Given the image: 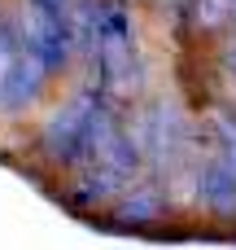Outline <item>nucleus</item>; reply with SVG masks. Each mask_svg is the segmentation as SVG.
Here are the masks:
<instances>
[{"label":"nucleus","mask_w":236,"mask_h":250,"mask_svg":"<svg viewBox=\"0 0 236 250\" xmlns=\"http://www.w3.org/2000/svg\"><path fill=\"white\" fill-rule=\"evenodd\" d=\"M140 176V145L136 136H127L123 127L92 154L79 163V180H74V202L79 207H101L114 202L118 193H127Z\"/></svg>","instance_id":"3"},{"label":"nucleus","mask_w":236,"mask_h":250,"mask_svg":"<svg viewBox=\"0 0 236 250\" xmlns=\"http://www.w3.org/2000/svg\"><path fill=\"white\" fill-rule=\"evenodd\" d=\"M114 101L101 92V88H83L74 92L66 105H57L44 127H39V149L53 167H79L83 158H92L114 132H118V119L109 110Z\"/></svg>","instance_id":"2"},{"label":"nucleus","mask_w":236,"mask_h":250,"mask_svg":"<svg viewBox=\"0 0 236 250\" xmlns=\"http://www.w3.org/2000/svg\"><path fill=\"white\" fill-rule=\"evenodd\" d=\"M48 66L35 57V48L22 40L18 18H0V114L31 110L48 88Z\"/></svg>","instance_id":"4"},{"label":"nucleus","mask_w":236,"mask_h":250,"mask_svg":"<svg viewBox=\"0 0 236 250\" xmlns=\"http://www.w3.org/2000/svg\"><path fill=\"white\" fill-rule=\"evenodd\" d=\"M136 145H140V163L149 167V171H175L180 167V158L188 154V119L171 105V101H162V105H153L149 114H145V123H140V136H136Z\"/></svg>","instance_id":"6"},{"label":"nucleus","mask_w":236,"mask_h":250,"mask_svg":"<svg viewBox=\"0 0 236 250\" xmlns=\"http://www.w3.org/2000/svg\"><path fill=\"white\" fill-rule=\"evenodd\" d=\"M39 4H53V9H70V0H39Z\"/></svg>","instance_id":"9"},{"label":"nucleus","mask_w":236,"mask_h":250,"mask_svg":"<svg viewBox=\"0 0 236 250\" xmlns=\"http://www.w3.org/2000/svg\"><path fill=\"white\" fill-rule=\"evenodd\" d=\"M18 31L22 40L35 48V57L48 66V75H61L70 53H74V35H70V9H53L39 0H22L18 4Z\"/></svg>","instance_id":"5"},{"label":"nucleus","mask_w":236,"mask_h":250,"mask_svg":"<svg viewBox=\"0 0 236 250\" xmlns=\"http://www.w3.org/2000/svg\"><path fill=\"white\" fill-rule=\"evenodd\" d=\"M236 18V0H193V22L206 31H219Z\"/></svg>","instance_id":"8"},{"label":"nucleus","mask_w":236,"mask_h":250,"mask_svg":"<svg viewBox=\"0 0 236 250\" xmlns=\"http://www.w3.org/2000/svg\"><path fill=\"white\" fill-rule=\"evenodd\" d=\"M114 202H118V211H114V224H118V229H145V224H153V220L166 211V202H162V193H158L153 185L127 189V193H118Z\"/></svg>","instance_id":"7"},{"label":"nucleus","mask_w":236,"mask_h":250,"mask_svg":"<svg viewBox=\"0 0 236 250\" xmlns=\"http://www.w3.org/2000/svg\"><path fill=\"white\" fill-rule=\"evenodd\" d=\"M88 62L96 70V88L109 101H127L140 88V48L136 22L123 0H88Z\"/></svg>","instance_id":"1"}]
</instances>
